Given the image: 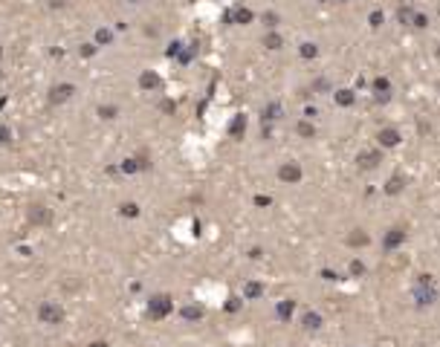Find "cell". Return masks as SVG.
Instances as JSON below:
<instances>
[{
    "label": "cell",
    "mask_w": 440,
    "mask_h": 347,
    "mask_svg": "<svg viewBox=\"0 0 440 347\" xmlns=\"http://www.w3.org/2000/svg\"><path fill=\"white\" fill-rule=\"evenodd\" d=\"M174 313V298L168 292H156L151 295L148 301V315H151V321H162V318H168Z\"/></svg>",
    "instance_id": "cell-1"
},
{
    "label": "cell",
    "mask_w": 440,
    "mask_h": 347,
    "mask_svg": "<svg viewBox=\"0 0 440 347\" xmlns=\"http://www.w3.org/2000/svg\"><path fill=\"white\" fill-rule=\"evenodd\" d=\"M38 318H41V324H61L64 321V307L61 304H55V301H44L41 307H38Z\"/></svg>",
    "instance_id": "cell-2"
},
{
    "label": "cell",
    "mask_w": 440,
    "mask_h": 347,
    "mask_svg": "<svg viewBox=\"0 0 440 347\" xmlns=\"http://www.w3.org/2000/svg\"><path fill=\"white\" fill-rule=\"evenodd\" d=\"M301 177H304V171H301L298 162H284V165L278 168V180H281V182L295 185V182H301Z\"/></svg>",
    "instance_id": "cell-3"
},
{
    "label": "cell",
    "mask_w": 440,
    "mask_h": 347,
    "mask_svg": "<svg viewBox=\"0 0 440 347\" xmlns=\"http://www.w3.org/2000/svg\"><path fill=\"white\" fill-rule=\"evenodd\" d=\"M26 217H29V223H35V226H50L52 223V208H47V206H29V211H26Z\"/></svg>",
    "instance_id": "cell-4"
},
{
    "label": "cell",
    "mask_w": 440,
    "mask_h": 347,
    "mask_svg": "<svg viewBox=\"0 0 440 347\" xmlns=\"http://www.w3.org/2000/svg\"><path fill=\"white\" fill-rule=\"evenodd\" d=\"M379 162H382V153H379V150H362V153L356 156V165L362 168V171H373Z\"/></svg>",
    "instance_id": "cell-5"
},
{
    "label": "cell",
    "mask_w": 440,
    "mask_h": 347,
    "mask_svg": "<svg viewBox=\"0 0 440 347\" xmlns=\"http://www.w3.org/2000/svg\"><path fill=\"white\" fill-rule=\"evenodd\" d=\"M75 93V84H55L50 90V104H64Z\"/></svg>",
    "instance_id": "cell-6"
},
{
    "label": "cell",
    "mask_w": 440,
    "mask_h": 347,
    "mask_svg": "<svg viewBox=\"0 0 440 347\" xmlns=\"http://www.w3.org/2000/svg\"><path fill=\"white\" fill-rule=\"evenodd\" d=\"M403 240H406V229H403V226H394V229L385 231V237H382V246H385V249L391 252V249L400 246Z\"/></svg>",
    "instance_id": "cell-7"
},
{
    "label": "cell",
    "mask_w": 440,
    "mask_h": 347,
    "mask_svg": "<svg viewBox=\"0 0 440 347\" xmlns=\"http://www.w3.org/2000/svg\"><path fill=\"white\" fill-rule=\"evenodd\" d=\"M159 87H162V78H159L153 69H145V72L139 75V90L151 93V90H159Z\"/></svg>",
    "instance_id": "cell-8"
},
{
    "label": "cell",
    "mask_w": 440,
    "mask_h": 347,
    "mask_svg": "<svg viewBox=\"0 0 440 347\" xmlns=\"http://www.w3.org/2000/svg\"><path fill=\"white\" fill-rule=\"evenodd\" d=\"M376 139H379L382 148H397L400 145V131L397 128H382V131L376 133Z\"/></svg>",
    "instance_id": "cell-9"
},
{
    "label": "cell",
    "mask_w": 440,
    "mask_h": 347,
    "mask_svg": "<svg viewBox=\"0 0 440 347\" xmlns=\"http://www.w3.org/2000/svg\"><path fill=\"white\" fill-rule=\"evenodd\" d=\"M229 20L237 23V26H246V23H252V20H255V12H252V9H246V6H237V9L229 12Z\"/></svg>",
    "instance_id": "cell-10"
},
{
    "label": "cell",
    "mask_w": 440,
    "mask_h": 347,
    "mask_svg": "<svg viewBox=\"0 0 440 347\" xmlns=\"http://www.w3.org/2000/svg\"><path fill=\"white\" fill-rule=\"evenodd\" d=\"M180 315H183V321H188V324H194V321H200L206 315L203 304H186L183 310H180Z\"/></svg>",
    "instance_id": "cell-11"
},
{
    "label": "cell",
    "mask_w": 440,
    "mask_h": 347,
    "mask_svg": "<svg viewBox=\"0 0 440 347\" xmlns=\"http://www.w3.org/2000/svg\"><path fill=\"white\" fill-rule=\"evenodd\" d=\"M295 313V301L293 298H284V301H278V307H275V315L281 318V321H290Z\"/></svg>",
    "instance_id": "cell-12"
},
{
    "label": "cell",
    "mask_w": 440,
    "mask_h": 347,
    "mask_svg": "<svg viewBox=\"0 0 440 347\" xmlns=\"http://www.w3.org/2000/svg\"><path fill=\"white\" fill-rule=\"evenodd\" d=\"M243 133H246V116L240 113L232 119V125H229V136L232 139H243Z\"/></svg>",
    "instance_id": "cell-13"
},
{
    "label": "cell",
    "mask_w": 440,
    "mask_h": 347,
    "mask_svg": "<svg viewBox=\"0 0 440 347\" xmlns=\"http://www.w3.org/2000/svg\"><path fill=\"white\" fill-rule=\"evenodd\" d=\"M368 243H371V237H368L362 229H354L348 234V246H368Z\"/></svg>",
    "instance_id": "cell-14"
},
{
    "label": "cell",
    "mask_w": 440,
    "mask_h": 347,
    "mask_svg": "<svg viewBox=\"0 0 440 347\" xmlns=\"http://www.w3.org/2000/svg\"><path fill=\"white\" fill-rule=\"evenodd\" d=\"M261 295H264V283L249 281L243 286V298H246V301H255V298H261Z\"/></svg>",
    "instance_id": "cell-15"
},
{
    "label": "cell",
    "mask_w": 440,
    "mask_h": 347,
    "mask_svg": "<svg viewBox=\"0 0 440 347\" xmlns=\"http://www.w3.org/2000/svg\"><path fill=\"white\" fill-rule=\"evenodd\" d=\"M264 47H267V50H281V47H284V38L272 29V32L264 35Z\"/></svg>",
    "instance_id": "cell-16"
},
{
    "label": "cell",
    "mask_w": 440,
    "mask_h": 347,
    "mask_svg": "<svg viewBox=\"0 0 440 347\" xmlns=\"http://www.w3.org/2000/svg\"><path fill=\"white\" fill-rule=\"evenodd\" d=\"M301 324H304V330H319V327H322V315L319 313H304L301 315Z\"/></svg>",
    "instance_id": "cell-17"
},
{
    "label": "cell",
    "mask_w": 440,
    "mask_h": 347,
    "mask_svg": "<svg viewBox=\"0 0 440 347\" xmlns=\"http://www.w3.org/2000/svg\"><path fill=\"white\" fill-rule=\"evenodd\" d=\"M333 99H336L339 107H351V104L356 101V96H354V90H336V96H333Z\"/></svg>",
    "instance_id": "cell-18"
},
{
    "label": "cell",
    "mask_w": 440,
    "mask_h": 347,
    "mask_svg": "<svg viewBox=\"0 0 440 347\" xmlns=\"http://www.w3.org/2000/svg\"><path fill=\"white\" fill-rule=\"evenodd\" d=\"M397 20H400L403 26H411V20H414V9H411V6H400V9H397Z\"/></svg>",
    "instance_id": "cell-19"
},
{
    "label": "cell",
    "mask_w": 440,
    "mask_h": 347,
    "mask_svg": "<svg viewBox=\"0 0 440 347\" xmlns=\"http://www.w3.org/2000/svg\"><path fill=\"white\" fill-rule=\"evenodd\" d=\"M107 44H113V29H96V47H107Z\"/></svg>",
    "instance_id": "cell-20"
},
{
    "label": "cell",
    "mask_w": 440,
    "mask_h": 347,
    "mask_svg": "<svg viewBox=\"0 0 440 347\" xmlns=\"http://www.w3.org/2000/svg\"><path fill=\"white\" fill-rule=\"evenodd\" d=\"M298 55H301V58H307V61H310V58H316V55H319V47H316V44H313V41H304V44H301V47H298Z\"/></svg>",
    "instance_id": "cell-21"
},
{
    "label": "cell",
    "mask_w": 440,
    "mask_h": 347,
    "mask_svg": "<svg viewBox=\"0 0 440 347\" xmlns=\"http://www.w3.org/2000/svg\"><path fill=\"white\" fill-rule=\"evenodd\" d=\"M373 90H376V96H379V101H385V99H388V90H391L388 78H376V81H373Z\"/></svg>",
    "instance_id": "cell-22"
},
{
    "label": "cell",
    "mask_w": 440,
    "mask_h": 347,
    "mask_svg": "<svg viewBox=\"0 0 440 347\" xmlns=\"http://www.w3.org/2000/svg\"><path fill=\"white\" fill-rule=\"evenodd\" d=\"M275 119H281V104H267L264 107V122H275Z\"/></svg>",
    "instance_id": "cell-23"
},
{
    "label": "cell",
    "mask_w": 440,
    "mask_h": 347,
    "mask_svg": "<svg viewBox=\"0 0 440 347\" xmlns=\"http://www.w3.org/2000/svg\"><path fill=\"white\" fill-rule=\"evenodd\" d=\"M295 131H298V136H304V139H313V136H316V128H313V122H310V119L298 122V128H295Z\"/></svg>",
    "instance_id": "cell-24"
},
{
    "label": "cell",
    "mask_w": 440,
    "mask_h": 347,
    "mask_svg": "<svg viewBox=\"0 0 440 347\" xmlns=\"http://www.w3.org/2000/svg\"><path fill=\"white\" fill-rule=\"evenodd\" d=\"M134 159H136V165H139V171H148V168H151V153H148L145 148L139 150Z\"/></svg>",
    "instance_id": "cell-25"
},
{
    "label": "cell",
    "mask_w": 440,
    "mask_h": 347,
    "mask_svg": "<svg viewBox=\"0 0 440 347\" xmlns=\"http://www.w3.org/2000/svg\"><path fill=\"white\" fill-rule=\"evenodd\" d=\"M403 191V177H391L385 182V194H400Z\"/></svg>",
    "instance_id": "cell-26"
},
{
    "label": "cell",
    "mask_w": 440,
    "mask_h": 347,
    "mask_svg": "<svg viewBox=\"0 0 440 347\" xmlns=\"http://www.w3.org/2000/svg\"><path fill=\"white\" fill-rule=\"evenodd\" d=\"M119 214L122 217H139V206H136V203H122V206H119Z\"/></svg>",
    "instance_id": "cell-27"
},
{
    "label": "cell",
    "mask_w": 440,
    "mask_h": 347,
    "mask_svg": "<svg viewBox=\"0 0 440 347\" xmlns=\"http://www.w3.org/2000/svg\"><path fill=\"white\" fill-rule=\"evenodd\" d=\"M261 20H264V26H267V29H275V26H278V23H281V17L275 15V12H264V15H261Z\"/></svg>",
    "instance_id": "cell-28"
},
{
    "label": "cell",
    "mask_w": 440,
    "mask_h": 347,
    "mask_svg": "<svg viewBox=\"0 0 440 347\" xmlns=\"http://www.w3.org/2000/svg\"><path fill=\"white\" fill-rule=\"evenodd\" d=\"M99 116L110 122V119H116L119 116V107H113V104H102V107H99Z\"/></svg>",
    "instance_id": "cell-29"
},
{
    "label": "cell",
    "mask_w": 440,
    "mask_h": 347,
    "mask_svg": "<svg viewBox=\"0 0 440 347\" xmlns=\"http://www.w3.org/2000/svg\"><path fill=\"white\" fill-rule=\"evenodd\" d=\"M382 20H385V15H382L379 9H373L371 15H368V23H371L373 29H379V26H382Z\"/></svg>",
    "instance_id": "cell-30"
},
{
    "label": "cell",
    "mask_w": 440,
    "mask_h": 347,
    "mask_svg": "<svg viewBox=\"0 0 440 347\" xmlns=\"http://www.w3.org/2000/svg\"><path fill=\"white\" fill-rule=\"evenodd\" d=\"M411 26H417V29H426L429 26V17L423 12H414V20H411Z\"/></svg>",
    "instance_id": "cell-31"
},
{
    "label": "cell",
    "mask_w": 440,
    "mask_h": 347,
    "mask_svg": "<svg viewBox=\"0 0 440 347\" xmlns=\"http://www.w3.org/2000/svg\"><path fill=\"white\" fill-rule=\"evenodd\" d=\"M0 145H12V128L0 125Z\"/></svg>",
    "instance_id": "cell-32"
},
{
    "label": "cell",
    "mask_w": 440,
    "mask_h": 347,
    "mask_svg": "<svg viewBox=\"0 0 440 347\" xmlns=\"http://www.w3.org/2000/svg\"><path fill=\"white\" fill-rule=\"evenodd\" d=\"M122 171H125V174H136V171H139V165H136V159H134V156L122 162Z\"/></svg>",
    "instance_id": "cell-33"
},
{
    "label": "cell",
    "mask_w": 440,
    "mask_h": 347,
    "mask_svg": "<svg viewBox=\"0 0 440 347\" xmlns=\"http://www.w3.org/2000/svg\"><path fill=\"white\" fill-rule=\"evenodd\" d=\"M159 110H162V113H177V101L165 99V101H162V104H159Z\"/></svg>",
    "instance_id": "cell-34"
},
{
    "label": "cell",
    "mask_w": 440,
    "mask_h": 347,
    "mask_svg": "<svg viewBox=\"0 0 440 347\" xmlns=\"http://www.w3.org/2000/svg\"><path fill=\"white\" fill-rule=\"evenodd\" d=\"M183 50V44H180V41H174V44H168V50H165V55H168V58H177V52Z\"/></svg>",
    "instance_id": "cell-35"
},
{
    "label": "cell",
    "mask_w": 440,
    "mask_h": 347,
    "mask_svg": "<svg viewBox=\"0 0 440 347\" xmlns=\"http://www.w3.org/2000/svg\"><path fill=\"white\" fill-rule=\"evenodd\" d=\"M240 304H243L240 298H229V301H226V310H229V313H237V310H240Z\"/></svg>",
    "instance_id": "cell-36"
},
{
    "label": "cell",
    "mask_w": 440,
    "mask_h": 347,
    "mask_svg": "<svg viewBox=\"0 0 440 347\" xmlns=\"http://www.w3.org/2000/svg\"><path fill=\"white\" fill-rule=\"evenodd\" d=\"M351 275H365V264H362V261H354V264H351Z\"/></svg>",
    "instance_id": "cell-37"
},
{
    "label": "cell",
    "mask_w": 440,
    "mask_h": 347,
    "mask_svg": "<svg viewBox=\"0 0 440 347\" xmlns=\"http://www.w3.org/2000/svg\"><path fill=\"white\" fill-rule=\"evenodd\" d=\"M81 55H84V58H90V55H96V44H81Z\"/></svg>",
    "instance_id": "cell-38"
},
{
    "label": "cell",
    "mask_w": 440,
    "mask_h": 347,
    "mask_svg": "<svg viewBox=\"0 0 440 347\" xmlns=\"http://www.w3.org/2000/svg\"><path fill=\"white\" fill-rule=\"evenodd\" d=\"M322 278L324 281H339V275L333 272V269H322Z\"/></svg>",
    "instance_id": "cell-39"
},
{
    "label": "cell",
    "mask_w": 440,
    "mask_h": 347,
    "mask_svg": "<svg viewBox=\"0 0 440 347\" xmlns=\"http://www.w3.org/2000/svg\"><path fill=\"white\" fill-rule=\"evenodd\" d=\"M272 200L270 197H264V194H258V197H255V206H261V208H264V206H270Z\"/></svg>",
    "instance_id": "cell-40"
},
{
    "label": "cell",
    "mask_w": 440,
    "mask_h": 347,
    "mask_svg": "<svg viewBox=\"0 0 440 347\" xmlns=\"http://www.w3.org/2000/svg\"><path fill=\"white\" fill-rule=\"evenodd\" d=\"M90 347H107V345H104V342H93Z\"/></svg>",
    "instance_id": "cell-41"
},
{
    "label": "cell",
    "mask_w": 440,
    "mask_h": 347,
    "mask_svg": "<svg viewBox=\"0 0 440 347\" xmlns=\"http://www.w3.org/2000/svg\"><path fill=\"white\" fill-rule=\"evenodd\" d=\"M316 3H327V0H316Z\"/></svg>",
    "instance_id": "cell-42"
},
{
    "label": "cell",
    "mask_w": 440,
    "mask_h": 347,
    "mask_svg": "<svg viewBox=\"0 0 440 347\" xmlns=\"http://www.w3.org/2000/svg\"><path fill=\"white\" fill-rule=\"evenodd\" d=\"M339 3H348V0H339Z\"/></svg>",
    "instance_id": "cell-43"
},
{
    "label": "cell",
    "mask_w": 440,
    "mask_h": 347,
    "mask_svg": "<svg viewBox=\"0 0 440 347\" xmlns=\"http://www.w3.org/2000/svg\"><path fill=\"white\" fill-rule=\"evenodd\" d=\"M131 3H139V0H131Z\"/></svg>",
    "instance_id": "cell-44"
},
{
    "label": "cell",
    "mask_w": 440,
    "mask_h": 347,
    "mask_svg": "<svg viewBox=\"0 0 440 347\" xmlns=\"http://www.w3.org/2000/svg\"><path fill=\"white\" fill-rule=\"evenodd\" d=\"M0 84H3V75H0Z\"/></svg>",
    "instance_id": "cell-45"
},
{
    "label": "cell",
    "mask_w": 440,
    "mask_h": 347,
    "mask_svg": "<svg viewBox=\"0 0 440 347\" xmlns=\"http://www.w3.org/2000/svg\"><path fill=\"white\" fill-rule=\"evenodd\" d=\"M438 177H440V174H438Z\"/></svg>",
    "instance_id": "cell-46"
}]
</instances>
